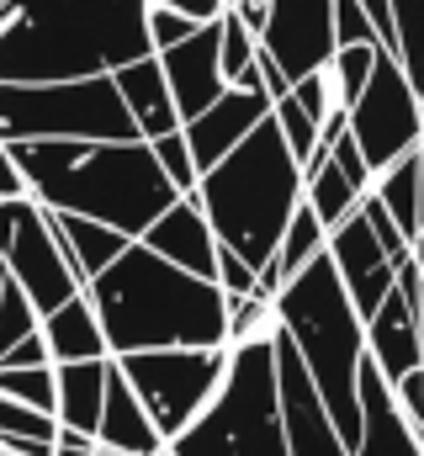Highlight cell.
Segmentation results:
<instances>
[{
  "instance_id": "cell-1",
  "label": "cell",
  "mask_w": 424,
  "mask_h": 456,
  "mask_svg": "<svg viewBox=\"0 0 424 456\" xmlns=\"http://www.w3.org/2000/svg\"><path fill=\"white\" fill-rule=\"evenodd\" d=\"M154 0H5L0 11V80H80L111 75L127 59L154 53ZM212 21L228 0H159Z\"/></svg>"
},
{
  "instance_id": "cell-2",
  "label": "cell",
  "mask_w": 424,
  "mask_h": 456,
  "mask_svg": "<svg viewBox=\"0 0 424 456\" xmlns=\"http://www.w3.org/2000/svg\"><path fill=\"white\" fill-rule=\"evenodd\" d=\"M27 197L59 213H86L143 239L181 191L149 138H11Z\"/></svg>"
},
{
  "instance_id": "cell-3",
  "label": "cell",
  "mask_w": 424,
  "mask_h": 456,
  "mask_svg": "<svg viewBox=\"0 0 424 456\" xmlns=\"http://www.w3.org/2000/svg\"><path fill=\"white\" fill-rule=\"evenodd\" d=\"M86 297L106 330L111 355L149 350V345H228V292L181 271L143 239L86 281Z\"/></svg>"
},
{
  "instance_id": "cell-4",
  "label": "cell",
  "mask_w": 424,
  "mask_h": 456,
  "mask_svg": "<svg viewBox=\"0 0 424 456\" xmlns=\"http://www.w3.org/2000/svg\"><path fill=\"white\" fill-rule=\"evenodd\" d=\"M192 197L208 213L217 244H233L260 271L303 202V159L287 149L281 122L265 112L212 170H202Z\"/></svg>"
},
{
  "instance_id": "cell-5",
  "label": "cell",
  "mask_w": 424,
  "mask_h": 456,
  "mask_svg": "<svg viewBox=\"0 0 424 456\" xmlns=\"http://www.w3.org/2000/svg\"><path fill=\"white\" fill-rule=\"evenodd\" d=\"M276 308V330L298 345L308 377H314L318 398L329 409V419L339 425L345 446L355 452L361 441V398H355V366L366 350V319L355 314L329 249H318L314 260L271 297Z\"/></svg>"
},
{
  "instance_id": "cell-6",
  "label": "cell",
  "mask_w": 424,
  "mask_h": 456,
  "mask_svg": "<svg viewBox=\"0 0 424 456\" xmlns=\"http://www.w3.org/2000/svg\"><path fill=\"white\" fill-rule=\"evenodd\" d=\"M165 446L175 456H292L281 430V393H276V330L233 340L223 387Z\"/></svg>"
},
{
  "instance_id": "cell-7",
  "label": "cell",
  "mask_w": 424,
  "mask_h": 456,
  "mask_svg": "<svg viewBox=\"0 0 424 456\" xmlns=\"http://www.w3.org/2000/svg\"><path fill=\"white\" fill-rule=\"evenodd\" d=\"M0 138H143L111 75L0 80Z\"/></svg>"
},
{
  "instance_id": "cell-8",
  "label": "cell",
  "mask_w": 424,
  "mask_h": 456,
  "mask_svg": "<svg viewBox=\"0 0 424 456\" xmlns=\"http://www.w3.org/2000/svg\"><path fill=\"white\" fill-rule=\"evenodd\" d=\"M228 350L233 345H149V350H122L117 366L154 414L159 436L175 441L223 387Z\"/></svg>"
},
{
  "instance_id": "cell-9",
  "label": "cell",
  "mask_w": 424,
  "mask_h": 456,
  "mask_svg": "<svg viewBox=\"0 0 424 456\" xmlns=\"http://www.w3.org/2000/svg\"><path fill=\"white\" fill-rule=\"evenodd\" d=\"M350 138L361 143L371 170L393 165L398 154L424 143V96L387 48L371 59V75H366L361 96L350 102Z\"/></svg>"
},
{
  "instance_id": "cell-10",
  "label": "cell",
  "mask_w": 424,
  "mask_h": 456,
  "mask_svg": "<svg viewBox=\"0 0 424 456\" xmlns=\"http://www.w3.org/2000/svg\"><path fill=\"white\" fill-rule=\"evenodd\" d=\"M5 271H11V276L21 281V292L37 303V314L59 308L64 297H75V292L86 287V281L75 276V265L64 260L53 228H48L43 208H37L32 197H21V208H16V224H11V239H5Z\"/></svg>"
},
{
  "instance_id": "cell-11",
  "label": "cell",
  "mask_w": 424,
  "mask_h": 456,
  "mask_svg": "<svg viewBox=\"0 0 424 456\" xmlns=\"http://www.w3.org/2000/svg\"><path fill=\"white\" fill-rule=\"evenodd\" d=\"M260 53H271L287 80L323 69L334 59V0H265Z\"/></svg>"
},
{
  "instance_id": "cell-12",
  "label": "cell",
  "mask_w": 424,
  "mask_h": 456,
  "mask_svg": "<svg viewBox=\"0 0 424 456\" xmlns=\"http://www.w3.org/2000/svg\"><path fill=\"white\" fill-rule=\"evenodd\" d=\"M276 393H281V430H287V452L292 456H355L345 446L339 425L329 419L298 345L281 330H276Z\"/></svg>"
},
{
  "instance_id": "cell-13",
  "label": "cell",
  "mask_w": 424,
  "mask_h": 456,
  "mask_svg": "<svg viewBox=\"0 0 424 456\" xmlns=\"http://www.w3.org/2000/svg\"><path fill=\"white\" fill-rule=\"evenodd\" d=\"M366 350L382 366L387 382H398L404 371L424 366V330H420V265L414 255L398 260V281L382 297V308L366 319Z\"/></svg>"
},
{
  "instance_id": "cell-14",
  "label": "cell",
  "mask_w": 424,
  "mask_h": 456,
  "mask_svg": "<svg viewBox=\"0 0 424 456\" xmlns=\"http://www.w3.org/2000/svg\"><path fill=\"white\" fill-rule=\"evenodd\" d=\"M323 249H329V260H334V271H339V281H345L355 314L371 319V314L382 308V297L393 292L398 265H393V255L382 249V239H377V228L366 218V208H355L345 224L329 228V244H323Z\"/></svg>"
},
{
  "instance_id": "cell-15",
  "label": "cell",
  "mask_w": 424,
  "mask_h": 456,
  "mask_svg": "<svg viewBox=\"0 0 424 456\" xmlns=\"http://www.w3.org/2000/svg\"><path fill=\"white\" fill-rule=\"evenodd\" d=\"M355 398H361V441H355V456H424L420 425L404 414V403H398L393 382L382 377V366L371 361V350H361Z\"/></svg>"
},
{
  "instance_id": "cell-16",
  "label": "cell",
  "mask_w": 424,
  "mask_h": 456,
  "mask_svg": "<svg viewBox=\"0 0 424 456\" xmlns=\"http://www.w3.org/2000/svg\"><path fill=\"white\" fill-rule=\"evenodd\" d=\"M159 64H165V80H170V96H175L181 122H192L197 112H208L212 102L228 91L223 59H217V16L202 21L192 37H181L175 48H159Z\"/></svg>"
},
{
  "instance_id": "cell-17",
  "label": "cell",
  "mask_w": 424,
  "mask_h": 456,
  "mask_svg": "<svg viewBox=\"0 0 424 456\" xmlns=\"http://www.w3.org/2000/svg\"><path fill=\"white\" fill-rule=\"evenodd\" d=\"M271 112V91H249V86H228L208 112H197L186 122V143H192V159L197 170H212L260 117Z\"/></svg>"
},
{
  "instance_id": "cell-18",
  "label": "cell",
  "mask_w": 424,
  "mask_h": 456,
  "mask_svg": "<svg viewBox=\"0 0 424 456\" xmlns=\"http://www.w3.org/2000/svg\"><path fill=\"white\" fill-rule=\"evenodd\" d=\"M143 244L159 249L165 260H175L181 271L217 281V233H212L208 213L197 208V197H175L154 224L143 228Z\"/></svg>"
},
{
  "instance_id": "cell-19",
  "label": "cell",
  "mask_w": 424,
  "mask_h": 456,
  "mask_svg": "<svg viewBox=\"0 0 424 456\" xmlns=\"http://www.w3.org/2000/svg\"><path fill=\"white\" fill-rule=\"evenodd\" d=\"M96 441H102V446H122V452H138V456H154L159 446H165L154 414L143 409V398H138L133 382L122 377L117 355H106V403H102Z\"/></svg>"
},
{
  "instance_id": "cell-20",
  "label": "cell",
  "mask_w": 424,
  "mask_h": 456,
  "mask_svg": "<svg viewBox=\"0 0 424 456\" xmlns=\"http://www.w3.org/2000/svg\"><path fill=\"white\" fill-rule=\"evenodd\" d=\"M111 80H117V91H122V102H127V112H133L143 138H159V133L181 127V112H175V96H170V80H165L159 53H143V59L117 64Z\"/></svg>"
},
{
  "instance_id": "cell-21",
  "label": "cell",
  "mask_w": 424,
  "mask_h": 456,
  "mask_svg": "<svg viewBox=\"0 0 424 456\" xmlns=\"http://www.w3.org/2000/svg\"><path fill=\"white\" fill-rule=\"evenodd\" d=\"M37 208H43V202H37ZM43 218H48L53 239H59V249H64V260L75 265V276H80V281L102 276L106 265L127 249V233H122V228H111V224H102V218L59 213V208H43Z\"/></svg>"
},
{
  "instance_id": "cell-22",
  "label": "cell",
  "mask_w": 424,
  "mask_h": 456,
  "mask_svg": "<svg viewBox=\"0 0 424 456\" xmlns=\"http://www.w3.org/2000/svg\"><path fill=\"white\" fill-rule=\"evenodd\" d=\"M37 330H43L53 361H96V355H111L106 330H102V319H96V308H91V297H86V287L75 297H64L59 308H48Z\"/></svg>"
},
{
  "instance_id": "cell-23",
  "label": "cell",
  "mask_w": 424,
  "mask_h": 456,
  "mask_svg": "<svg viewBox=\"0 0 424 456\" xmlns=\"http://www.w3.org/2000/svg\"><path fill=\"white\" fill-rule=\"evenodd\" d=\"M323 244H329V228L318 224V213L308 208V202H298L292 224L281 228V239H276V249H271V260L255 271V292L271 303V297H276V292H281V287L308 265V260H314Z\"/></svg>"
},
{
  "instance_id": "cell-24",
  "label": "cell",
  "mask_w": 424,
  "mask_h": 456,
  "mask_svg": "<svg viewBox=\"0 0 424 456\" xmlns=\"http://www.w3.org/2000/svg\"><path fill=\"white\" fill-rule=\"evenodd\" d=\"M53 377H59V403H53L59 425L96 436L102 403H106V355H96V361H53Z\"/></svg>"
},
{
  "instance_id": "cell-25",
  "label": "cell",
  "mask_w": 424,
  "mask_h": 456,
  "mask_svg": "<svg viewBox=\"0 0 424 456\" xmlns=\"http://www.w3.org/2000/svg\"><path fill=\"white\" fill-rule=\"evenodd\" d=\"M303 202L318 213V224L323 228H334V224H345V218L361 208V191H355V186L345 181V170L318 149L314 159L303 165Z\"/></svg>"
},
{
  "instance_id": "cell-26",
  "label": "cell",
  "mask_w": 424,
  "mask_h": 456,
  "mask_svg": "<svg viewBox=\"0 0 424 456\" xmlns=\"http://www.w3.org/2000/svg\"><path fill=\"white\" fill-rule=\"evenodd\" d=\"M387 11H393L387 53L409 69L414 86H424V0H387Z\"/></svg>"
},
{
  "instance_id": "cell-27",
  "label": "cell",
  "mask_w": 424,
  "mask_h": 456,
  "mask_svg": "<svg viewBox=\"0 0 424 456\" xmlns=\"http://www.w3.org/2000/svg\"><path fill=\"white\" fill-rule=\"evenodd\" d=\"M377 53H382V43H339L334 59L323 64V69H329V91H334V102H339L345 112H350V102L361 96V86H366Z\"/></svg>"
},
{
  "instance_id": "cell-28",
  "label": "cell",
  "mask_w": 424,
  "mask_h": 456,
  "mask_svg": "<svg viewBox=\"0 0 424 456\" xmlns=\"http://www.w3.org/2000/svg\"><path fill=\"white\" fill-rule=\"evenodd\" d=\"M0 393L32 403V409H48L59 403V377H53V361H37V366H0ZM59 419V414H53Z\"/></svg>"
},
{
  "instance_id": "cell-29",
  "label": "cell",
  "mask_w": 424,
  "mask_h": 456,
  "mask_svg": "<svg viewBox=\"0 0 424 456\" xmlns=\"http://www.w3.org/2000/svg\"><path fill=\"white\" fill-rule=\"evenodd\" d=\"M37 324H43L37 303L21 292V281H16V276H5V287H0V355H5L16 340H27Z\"/></svg>"
},
{
  "instance_id": "cell-30",
  "label": "cell",
  "mask_w": 424,
  "mask_h": 456,
  "mask_svg": "<svg viewBox=\"0 0 424 456\" xmlns=\"http://www.w3.org/2000/svg\"><path fill=\"white\" fill-rule=\"evenodd\" d=\"M149 143H154V159L165 165V175L175 181V191H181V197H192V191H197V181H202V170H197V159H192L186 122H181V127H170V133H159V138H149Z\"/></svg>"
},
{
  "instance_id": "cell-31",
  "label": "cell",
  "mask_w": 424,
  "mask_h": 456,
  "mask_svg": "<svg viewBox=\"0 0 424 456\" xmlns=\"http://www.w3.org/2000/svg\"><path fill=\"white\" fill-rule=\"evenodd\" d=\"M271 117L281 122V138H287V149H292V154L308 165V159H314V149H318V117L308 112V107H303L292 91L271 102Z\"/></svg>"
},
{
  "instance_id": "cell-32",
  "label": "cell",
  "mask_w": 424,
  "mask_h": 456,
  "mask_svg": "<svg viewBox=\"0 0 424 456\" xmlns=\"http://www.w3.org/2000/svg\"><path fill=\"white\" fill-rule=\"evenodd\" d=\"M0 436H27V441H53L59 436V419L48 409H32L11 393H0Z\"/></svg>"
},
{
  "instance_id": "cell-33",
  "label": "cell",
  "mask_w": 424,
  "mask_h": 456,
  "mask_svg": "<svg viewBox=\"0 0 424 456\" xmlns=\"http://www.w3.org/2000/svg\"><path fill=\"white\" fill-rule=\"evenodd\" d=\"M314 154H318V149H314ZM323 154H329V159H334V165L345 170V181H350V186H355L361 197L371 191V181H377V170L366 165V154H361V143L350 138V127H345V133H334V138L323 143Z\"/></svg>"
},
{
  "instance_id": "cell-34",
  "label": "cell",
  "mask_w": 424,
  "mask_h": 456,
  "mask_svg": "<svg viewBox=\"0 0 424 456\" xmlns=\"http://www.w3.org/2000/svg\"><path fill=\"white\" fill-rule=\"evenodd\" d=\"M197 27H202V21L186 16V11H175V5H159V0L149 5V43H154V53H159V48H175V43L192 37Z\"/></svg>"
},
{
  "instance_id": "cell-35",
  "label": "cell",
  "mask_w": 424,
  "mask_h": 456,
  "mask_svg": "<svg viewBox=\"0 0 424 456\" xmlns=\"http://www.w3.org/2000/svg\"><path fill=\"white\" fill-rule=\"evenodd\" d=\"M339 43H382L377 37V21L366 16L361 0H334V48Z\"/></svg>"
},
{
  "instance_id": "cell-36",
  "label": "cell",
  "mask_w": 424,
  "mask_h": 456,
  "mask_svg": "<svg viewBox=\"0 0 424 456\" xmlns=\"http://www.w3.org/2000/svg\"><path fill=\"white\" fill-rule=\"evenodd\" d=\"M217 287L228 297H249L255 292V265L233 249V244H217Z\"/></svg>"
},
{
  "instance_id": "cell-37",
  "label": "cell",
  "mask_w": 424,
  "mask_h": 456,
  "mask_svg": "<svg viewBox=\"0 0 424 456\" xmlns=\"http://www.w3.org/2000/svg\"><path fill=\"white\" fill-rule=\"evenodd\" d=\"M393 393H398V403H404V414L420 425L424 436V366H414V371H404L398 382H393Z\"/></svg>"
},
{
  "instance_id": "cell-38",
  "label": "cell",
  "mask_w": 424,
  "mask_h": 456,
  "mask_svg": "<svg viewBox=\"0 0 424 456\" xmlns=\"http://www.w3.org/2000/svg\"><path fill=\"white\" fill-rule=\"evenodd\" d=\"M37 361H53V355H48V340H43V330H32L27 340H16L5 355H0V366H37Z\"/></svg>"
},
{
  "instance_id": "cell-39",
  "label": "cell",
  "mask_w": 424,
  "mask_h": 456,
  "mask_svg": "<svg viewBox=\"0 0 424 456\" xmlns=\"http://www.w3.org/2000/svg\"><path fill=\"white\" fill-rule=\"evenodd\" d=\"M11 197H27V181H21V165H16L11 143L0 138V202H11Z\"/></svg>"
},
{
  "instance_id": "cell-40",
  "label": "cell",
  "mask_w": 424,
  "mask_h": 456,
  "mask_svg": "<svg viewBox=\"0 0 424 456\" xmlns=\"http://www.w3.org/2000/svg\"><path fill=\"white\" fill-rule=\"evenodd\" d=\"M91 452H96V436L59 425V436H53V456H91Z\"/></svg>"
},
{
  "instance_id": "cell-41",
  "label": "cell",
  "mask_w": 424,
  "mask_h": 456,
  "mask_svg": "<svg viewBox=\"0 0 424 456\" xmlns=\"http://www.w3.org/2000/svg\"><path fill=\"white\" fill-rule=\"evenodd\" d=\"M16 208H21V197H11V202H0V287H5V239H11V224H16Z\"/></svg>"
},
{
  "instance_id": "cell-42",
  "label": "cell",
  "mask_w": 424,
  "mask_h": 456,
  "mask_svg": "<svg viewBox=\"0 0 424 456\" xmlns=\"http://www.w3.org/2000/svg\"><path fill=\"white\" fill-rule=\"evenodd\" d=\"M366 5V16L377 21V37H382V48H387V37H393V11H387V0H361Z\"/></svg>"
},
{
  "instance_id": "cell-43",
  "label": "cell",
  "mask_w": 424,
  "mask_h": 456,
  "mask_svg": "<svg viewBox=\"0 0 424 456\" xmlns=\"http://www.w3.org/2000/svg\"><path fill=\"white\" fill-rule=\"evenodd\" d=\"M409 255H414V265H420V276H424V224L414 228V239H409Z\"/></svg>"
},
{
  "instance_id": "cell-44",
  "label": "cell",
  "mask_w": 424,
  "mask_h": 456,
  "mask_svg": "<svg viewBox=\"0 0 424 456\" xmlns=\"http://www.w3.org/2000/svg\"><path fill=\"white\" fill-rule=\"evenodd\" d=\"M91 456H138V452H122V446H102V441H96V452Z\"/></svg>"
},
{
  "instance_id": "cell-45",
  "label": "cell",
  "mask_w": 424,
  "mask_h": 456,
  "mask_svg": "<svg viewBox=\"0 0 424 456\" xmlns=\"http://www.w3.org/2000/svg\"><path fill=\"white\" fill-rule=\"evenodd\" d=\"M420 330H424V276H420Z\"/></svg>"
},
{
  "instance_id": "cell-46",
  "label": "cell",
  "mask_w": 424,
  "mask_h": 456,
  "mask_svg": "<svg viewBox=\"0 0 424 456\" xmlns=\"http://www.w3.org/2000/svg\"><path fill=\"white\" fill-rule=\"evenodd\" d=\"M0 456H21V452H11V446H0Z\"/></svg>"
},
{
  "instance_id": "cell-47",
  "label": "cell",
  "mask_w": 424,
  "mask_h": 456,
  "mask_svg": "<svg viewBox=\"0 0 424 456\" xmlns=\"http://www.w3.org/2000/svg\"><path fill=\"white\" fill-rule=\"evenodd\" d=\"M0 11H5V0H0Z\"/></svg>"
},
{
  "instance_id": "cell-48",
  "label": "cell",
  "mask_w": 424,
  "mask_h": 456,
  "mask_svg": "<svg viewBox=\"0 0 424 456\" xmlns=\"http://www.w3.org/2000/svg\"><path fill=\"white\" fill-rule=\"evenodd\" d=\"M420 96H424V86H420Z\"/></svg>"
}]
</instances>
